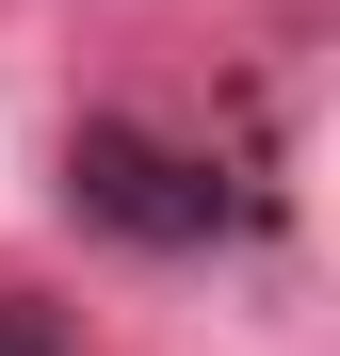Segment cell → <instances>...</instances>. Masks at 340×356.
Here are the masks:
<instances>
[{"mask_svg":"<svg viewBox=\"0 0 340 356\" xmlns=\"http://www.w3.org/2000/svg\"><path fill=\"white\" fill-rule=\"evenodd\" d=\"M65 211L113 227V243H146V259H195V243L243 227L227 162L179 146V130H146V113H81V130H65Z\"/></svg>","mask_w":340,"mask_h":356,"instance_id":"cell-1","label":"cell"},{"mask_svg":"<svg viewBox=\"0 0 340 356\" xmlns=\"http://www.w3.org/2000/svg\"><path fill=\"white\" fill-rule=\"evenodd\" d=\"M0 356H81V324L49 308V291H0Z\"/></svg>","mask_w":340,"mask_h":356,"instance_id":"cell-2","label":"cell"}]
</instances>
